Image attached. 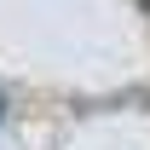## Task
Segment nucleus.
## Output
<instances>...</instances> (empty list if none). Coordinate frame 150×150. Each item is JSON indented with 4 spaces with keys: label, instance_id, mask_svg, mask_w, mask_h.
Returning <instances> with one entry per match:
<instances>
[{
    "label": "nucleus",
    "instance_id": "1",
    "mask_svg": "<svg viewBox=\"0 0 150 150\" xmlns=\"http://www.w3.org/2000/svg\"><path fill=\"white\" fill-rule=\"evenodd\" d=\"M0 115H6V110H0Z\"/></svg>",
    "mask_w": 150,
    "mask_h": 150
}]
</instances>
